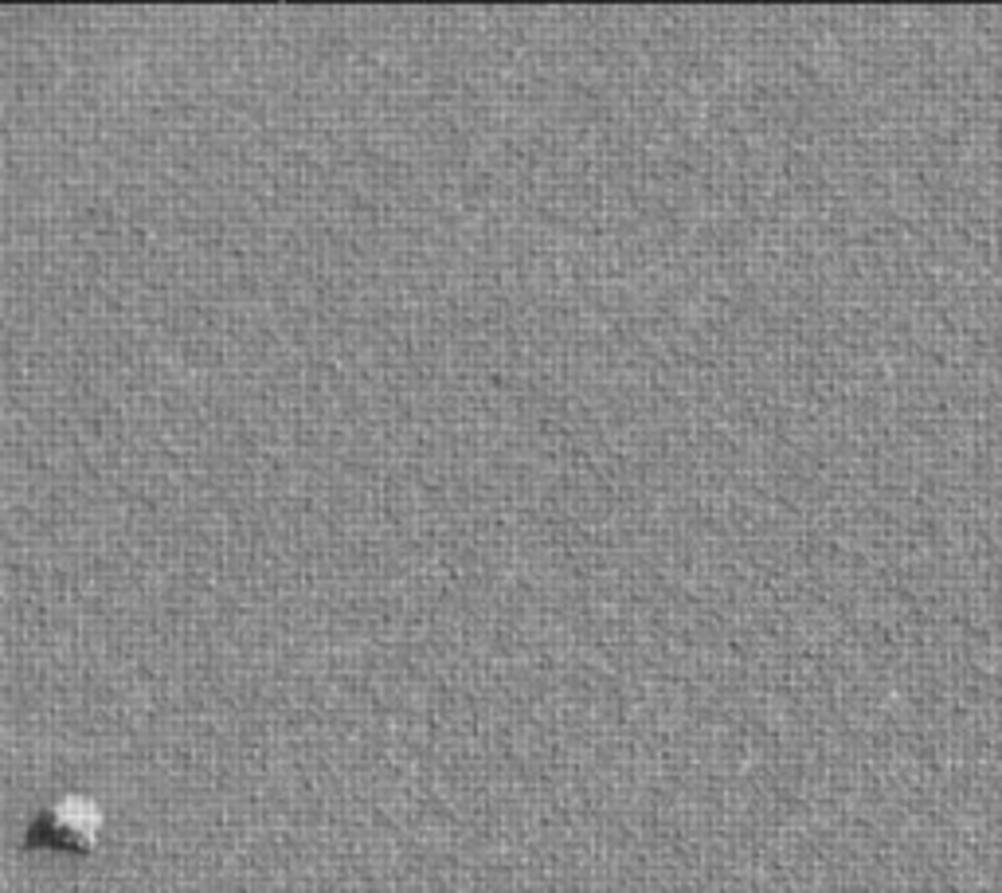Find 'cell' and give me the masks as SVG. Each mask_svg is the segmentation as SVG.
<instances>
[{"label": "cell", "mask_w": 1002, "mask_h": 893, "mask_svg": "<svg viewBox=\"0 0 1002 893\" xmlns=\"http://www.w3.org/2000/svg\"><path fill=\"white\" fill-rule=\"evenodd\" d=\"M63 811H67V819H59V811H47L44 827L55 831V843H83V839H87V827H91V807H87L83 815H75V799H67Z\"/></svg>", "instance_id": "obj_1"}]
</instances>
